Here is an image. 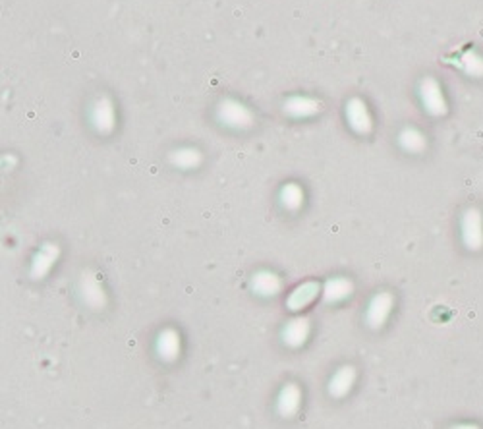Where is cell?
<instances>
[{
    "label": "cell",
    "mask_w": 483,
    "mask_h": 429,
    "mask_svg": "<svg viewBox=\"0 0 483 429\" xmlns=\"http://www.w3.org/2000/svg\"><path fill=\"white\" fill-rule=\"evenodd\" d=\"M462 240L472 252L483 248V217L477 209H468L462 217Z\"/></svg>",
    "instance_id": "1"
},
{
    "label": "cell",
    "mask_w": 483,
    "mask_h": 429,
    "mask_svg": "<svg viewBox=\"0 0 483 429\" xmlns=\"http://www.w3.org/2000/svg\"><path fill=\"white\" fill-rule=\"evenodd\" d=\"M80 292H82L83 303L91 310H103L106 306V292H104L103 284L95 273H91V271L83 273L82 282H80Z\"/></svg>",
    "instance_id": "3"
},
{
    "label": "cell",
    "mask_w": 483,
    "mask_h": 429,
    "mask_svg": "<svg viewBox=\"0 0 483 429\" xmlns=\"http://www.w3.org/2000/svg\"><path fill=\"white\" fill-rule=\"evenodd\" d=\"M300 404H302V389L296 383H286L279 392V399H276L279 412L283 416L296 414Z\"/></svg>",
    "instance_id": "9"
},
{
    "label": "cell",
    "mask_w": 483,
    "mask_h": 429,
    "mask_svg": "<svg viewBox=\"0 0 483 429\" xmlns=\"http://www.w3.org/2000/svg\"><path fill=\"white\" fill-rule=\"evenodd\" d=\"M59 259V248L54 244H45L39 253L33 259V265H31V274L35 279H43L49 271L52 269V265L56 263Z\"/></svg>",
    "instance_id": "10"
},
{
    "label": "cell",
    "mask_w": 483,
    "mask_h": 429,
    "mask_svg": "<svg viewBox=\"0 0 483 429\" xmlns=\"http://www.w3.org/2000/svg\"><path fill=\"white\" fill-rule=\"evenodd\" d=\"M155 350L159 358L166 363H172L178 360L180 352H182V339H180V333L172 327H166L163 329L159 337H157Z\"/></svg>",
    "instance_id": "5"
},
{
    "label": "cell",
    "mask_w": 483,
    "mask_h": 429,
    "mask_svg": "<svg viewBox=\"0 0 483 429\" xmlns=\"http://www.w3.org/2000/svg\"><path fill=\"white\" fill-rule=\"evenodd\" d=\"M464 72L472 78H483V56L476 51H468L462 54L460 60Z\"/></svg>",
    "instance_id": "15"
},
{
    "label": "cell",
    "mask_w": 483,
    "mask_h": 429,
    "mask_svg": "<svg viewBox=\"0 0 483 429\" xmlns=\"http://www.w3.org/2000/svg\"><path fill=\"white\" fill-rule=\"evenodd\" d=\"M352 290H354V284H352L348 279H344V277H333V279H329V281L325 282L321 294H323V300H325V302L335 303L344 300V298H348L350 294H352Z\"/></svg>",
    "instance_id": "11"
},
{
    "label": "cell",
    "mask_w": 483,
    "mask_h": 429,
    "mask_svg": "<svg viewBox=\"0 0 483 429\" xmlns=\"http://www.w3.org/2000/svg\"><path fill=\"white\" fill-rule=\"evenodd\" d=\"M281 200H283V205L286 209H298L302 203H304V192L302 188L296 184H286L281 192Z\"/></svg>",
    "instance_id": "16"
},
{
    "label": "cell",
    "mask_w": 483,
    "mask_h": 429,
    "mask_svg": "<svg viewBox=\"0 0 483 429\" xmlns=\"http://www.w3.org/2000/svg\"><path fill=\"white\" fill-rule=\"evenodd\" d=\"M394 308V296L389 294V292H379L372 298V302L367 306V311H365V321L367 325L373 327V329H379V327L385 325V321L391 315V311Z\"/></svg>",
    "instance_id": "4"
},
{
    "label": "cell",
    "mask_w": 483,
    "mask_h": 429,
    "mask_svg": "<svg viewBox=\"0 0 483 429\" xmlns=\"http://www.w3.org/2000/svg\"><path fill=\"white\" fill-rule=\"evenodd\" d=\"M321 292H323V289L319 286V282L307 281L290 292L288 300H286V306H288L292 311H302L304 308H307L315 298L319 296Z\"/></svg>",
    "instance_id": "7"
},
{
    "label": "cell",
    "mask_w": 483,
    "mask_h": 429,
    "mask_svg": "<svg viewBox=\"0 0 483 429\" xmlns=\"http://www.w3.org/2000/svg\"><path fill=\"white\" fill-rule=\"evenodd\" d=\"M252 286L259 296H276L283 289V281L271 271H259L253 274Z\"/></svg>",
    "instance_id": "12"
},
{
    "label": "cell",
    "mask_w": 483,
    "mask_h": 429,
    "mask_svg": "<svg viewBox=\"0 0 483 429\" xmlns=\"http://www.w3.org/2000/svg\"><path fill=\"white\" fill-rule=\"evenodd\" d=\"M420 97L424 103L425 111L432 116H443L446 114V101L443 95V89L433 78H425L422 85H420Z\"/></svg>",
    "instance_id": "2"
},
{
    "label": "cell",
    "mask_w": 483,
    "mask_h": 429,
    "mask_svg": "<svg viewBox=\"0 0 483 429\" xmlns=\"http://www.w3.org/2000/svg\"><path fill=\"white\" fill-rule=\"evenodd\" d=\"M401 145L406 149V151H410V153H420V151H424L425 149L427 141H425L424 133H420L417 130H414V128H406V130L401 133Z\"/></svg>",
    "instance_id": "14"
},
{
    "label": "cell",
    "mask_w": 483,
    "mask_h": 429,
    "mask_svg": "<svg viewBox=\"0 0 483 429\" xmlns=\"http://www.w3.org/2000/svg\"><path fill=\"white\" fill-rule=\"evenodd\" d=\"M348 119L352 128L360 133H367L372 130V119L367 114V109L362 101H354L348 107Z\"/></svg>",
    "instance_id": "13"
},
{
    "label": "cell",
    "mask_w": 483,
    "mask_h": 429,
    "mask_svg": "<svg viewBox=\"0 0 483 429\" xmlns=\"http://www.w3.org/2000/svg\"><path fill=\"white\" fill-rule=\"evenodd\" d=\"M354 383H356V370L352 365H342L329 381V392L336 399H342L352 391Z\"/></svg>",
    "instance_id": "8"
},
{
    "label": "cell",
    "mask_w": 483,
    "mask_h": 429,
    "mask_svg": "<svg viewBox=\"0 0 483 429\" xmlns=\"http://www.w3.org/2000/svg\"><path fill=\"white\" fill-rule=\"evenodd\" d=\"M310 333H312V323H310V319L298 315V318L290 319L288 323L284 325L283 341L286 346L300 348L304 346L305 341L310 339Z\"/></svg>",
    "instance_id": "6"
},
{
    "label": "cell",
    "mask_w": 483,
    "mask_h": 429,
    "mask_svg": "<svg viewBox=\"0 0 483 429\" xmlns=\"http://www.w3.org/2000/svg\"><path fill=\"white\" fill-rule=\"evenodd\" d=\"M200 153L193 151V149H182V151H176V153L172 155V163L178 164L180 169H193V167L200 164Z\"/></svg>",
    "instance_id": "17"
},
{
    "label": "cell",
    "mask_w": 483,
    "mask_h": 429,
    "mask_svg": "<svg viewBox=\"0 0 483 429\" xmlns=\"http://www.w3.org/2000/svg\"><path fill=\"white\" fill-rule=\"evenodd\" d=\"M224 120L228 124H234V126H245L250 124V114L242 109V107H234V109H224Z\"/></svg>",
    "instance_id": "18"
}]
</instances>
